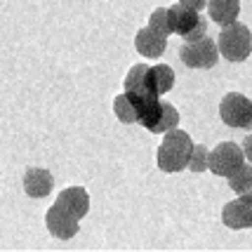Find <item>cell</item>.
Masks as SVG:
<instances>
[{"instance_id": "6da1fadb", "label": "cell", "mask_w": 252, "mask_h": 252, "mask_svg": "<svg viewBox=\"0 0 252 252\" xmlns=\"http://www.w3.org/2000/svg\"><path fill=\"white\" fill-rule=\"evenodd\" d=\"M191 151H193V142H191L189 132L177 130V127L165 132V142L158 146V154H156L158 167L163 172H170V175L182 172V170H187Z\"/></svg>"}, {"instance_id": "7a4b0ae2", "label": "cell", "mask_w": 252, "mask_h": 252, "mask_svg": "<svg viewBox=\"0 0 252 252\" xmlns=\"http://www.w3.org/2000/svg\"><path fill=\"white\" fill-rule=\"evenodd\" d=\"M217 50L224 59L229 62H245L252 52V33L250 29L241 24L238 19L236 22L221 26L220 38H217Z\"/></svg>"}, {"instance_id": "3957f363", "label": "cell", "mask_w": 252, "mask_h": 252, "mask_svg": "<svg viewBox=\"0 0 252 252\" xmlns=\"http://www.w3.org/2000/svg\"><path fill=\"white\" fill-rule=\"evenodd\" d=\"M179 59L184 62L191 68H212L220 59V50H217V43L203 35L198 40H187V43L179 47Z\"/></svg>"}, {"instance_id": "277c9868", "label": "cell", "mask_w": 252, "mask_h": 252, "mask_svg": "<svg viewBox=\"0 0 252 252\" xmlns=\"http://www.w3.org/2000/svg\"><path fill=\"white\" fill-rule=\"evenodd\" d=\"M170 17H172V26H175V33L182 35L184 40H198L208 33V22L200 12L191 10V7H184L182 2H177L170 7Z\"/></svg>"}, {"instance_id": "5b68a950", "label": "cell", "mask_w": 252, "mask_h": 252, "mask_svg": "<svg viewBox=\"0 0 252 252\" xmlns=\"http://www.w3.org/2000/svg\"><path fill=\"white\" fill-rule=\"evenodd\" d=\"M243 160H245L243 146H238L233 142H221L210 151L208 170H212L217 177H229L241 167Z\"/></svg>"}, {"instance_id": "8992f818", "label": "cell", "mask_w": 252, "mask_h": 252, "mask_svg": "<svg viewBox=\"0 0 252 252\" xmlns=\"http://www.w3.org/2000/svg\"><path fill=\"white\" fill-rule=\"evenodd\" d=\"M220 116L229 127H250L252 101L241 92H229L220 104Z\"/></svg>"}, {"instance_id": "52a82bcc", "label": "cell", "mask_w": 252, "mask_h": 252, "mask_svg": "<svg viewBox=\"0 0 252 252\" xmlns=\"http://www.w3.org/2000/svg\"><path fill=\"white\" fill-rule=\"evenodd\" d=\"M125 94L132 99H146V97H160L156 90L154 68L146 64H137L130 68L125 76Z\"/></svg>"}, {"instance_id": "ba28073f", "label": "cell", "mask_w": 252, "mask_h": 252, "mask_svg": "<svg viewBox=\"0 0 252 252\" xmlns=\"http://www.w3.org/2000/svg\"><path fill=\"white\" fill-rule=\"evenodd\" d=\"M221 221L229 229H252V193H241L221 210Z\"/></svg>"}, {"instance_id": "9c48e42d", "label": "cell", "mask_w": 252, "mask_h": 252, "mask_svg": "<svg viewBox=\"0 0 252 252\" xmlns=\"http://www.w3.org/2000/svg\"><path fill=\"white\" fill-rule=\"evenodd\" d=\"M45 226L47 231L59 238V241H68V238H73L78 231H80V220H76L73 215H68L66 210H62L59 205H52V208L45 212Z\"/></svg>"}, {"instance_id": "30bf717a", "label": "cell", "mask_w": 252, "mask_h": 252, "mask_svg": "<svg viewBox=\"0 0 252 252\" xmlns=\"http://www.w3.org/2000/svg\"><path fill=\"white\" fill-rule=\"evenodd\" d=\"M57 205L68 215H73L76 220H83L90 210V196L83 187H68L57 196Z\"/></svg>"}, {"instance_id": "8fae6325", "label": "cell", "mask_w": 252, "mask_h": 252, "mask_svg": "<svg viewBox=\"0 0 252 252\" xmlns=\"http://www.w3.org/2000/svg\"><path fill=\"white\" fill-rule=\"evenodd\" d=\"M52 187H55V179H52L50 170H45V167H29L26 170V175H24V191H26V196L45 198L52 193Z\"/></svg>"}, {"instance_id": "7c38bea8", "label": "cell", "mask_w": 252, "mask_h": 252, "mask_svg": "<svg viewBox=\"0 0 252 252\" xmlns=\"http://www.w3.org/2000/svg\"><path fill=\"white\" fill-rule=\"evenodd\" d=\"M165 43H167V38L160 35V33H156L151 26L139 29L137 38H134V47H137V52L144 55V57H149V59H158V57L163 55Z\"/></svg>"}, {"instance_id": "4fadbf2b", "label": "cell", "mask_w": 252, "mask_h": 252, "mask_svg": "<svg viewBox=\"0 0 252 252\" xmlns=\"http://www.w3.org/2000/svg\"><path fill=\"white\" fill-rule=\"evenodd\" d=\"M208 14L210 19L220 26L236 22L241 14V0H208Z\"/></svg>"}, {"instance_id": "5bb4252c", "label": "cell", "mask_w": 252, "mask_h": 252, "mask_svg": "<svg viewBox=\"0 0 252 252\" xmlns=\"http://www.w3.org/2000/svg\"><path fill=\"white\" fill-rule=\"evenodd\" d=\"M229 179V187L241 196V193H252V163L245 165L243 163L233 175L226 177Z\"/></svg>"}, {"instance_id": "9a60e30c", "label": "cell", "mask_w": 252, "mask_h": 252, "mask_svg": "<svg viewBox=\"0 0 252 252\" xmlns=\"http://www.w3.org/2000/svg\"><path fill=\"white\" fill-rule=\"evenodd\" d=\"M177 123H179V113H177V109L172 106V104H167V101H163V109H160V116H158V123L154 125V134H165V132L175 130Z\"/></svg>"}, {"instance_id": "2e32d148", "label": "cell", "mask_w": 252, "mask_h": 252, "mask_svg": "<svg viewBox=\"0 0 252 252\" xmlns=\"http://www.w3.org/2000/svg\"><path fill=\"white\" fill-rule=\"evenodd\" d=\"M149 26L154 29L156 33H160V35H172L175 33V26H172V17H170V7L165 10V7H160V10H154V14L149 17Z\"/></svg>"}, {"instance_id": "e0dca14e", "label": "cell", "mask_w": 252, "mask_h": 252, "mask_svg": "<svg viewBox=\"0 0 252 252\" xmlns=\"http://www.w3.org/2000/svg\"><path fill=\"white\" fill-rule=\"evenodd\" d=\"M113 113H116V118H118L121 123H125V125L137 123V111H134V106H132V101L127 99L125 92L113 99Z\"/></svg>"}, {"instance_id": "ac0fdd59", "label": "cell", "mask_w": 252, "mask_h": 252, "mask_svg": "<svg viewBox=\"0 0 252 252\" xmlns=\"http://www.w3.org/2000/svg\"><path fill=\"white\" fill-rule=\"evenodd\" d=\"M154 68V80H156V90L158 94H165L175 88V71L170 68L167 64H156L151 66Z\"/></svg>"}, {"instance_id": "d6986e66", "label": "cell", "mask_w": 252, "mask_h": 252, "mask_svg": "<svg viewBox=\"0 0 252 252\" xmlns=\"http://www.w3.org/2000/svg\"><path fill=\"white\" fill-rule=\"evenodd\" d=\"M210 163V151L203 146V144H193V151H191V158H189V170L191 172H205Z\"/></svg>"}, {"instance_id": "ffe728a7", "label": "cell", "mask_w": 252, "mask_h": 252, "mask_svg": "<svg viewBox=\"0 0 252 252\" xmlns=\"http://www.w3.org/2000/svg\"><path fill=\"white\" fill-rule=\"evenodd\" d=\"M184 7H191V10H196V12H200V10H205V5H208V0H179Z\"/></svg>"}, {"instance_id": "44dd1931", "label": "cell", "mask_w": 252, "mask_h": 252, "mask_svg": "<svg viewBox=\"0 0 252 252\" xmlns=\"http://www.w3.org/2000/svg\"><path fill=\"white\" fill-rule=\"evenodd\" d=\"M243 154H245V160L252 163V134H248V137L243 139Z\"/></svg>"}, {"instance_id": "7402d4cb", "label": "cell", "mask_w": 252, "mask_h": 252, "mask_svg": "<svg viewBox=\"0 0 252 252\" xmlns=\"http://www.w3.org/2000/svg\"><path fill=\"white\" fill-rule=\"evenodd\" d=\"M250 127H252V123H250Z\"/></svg>"}]
</instances>
